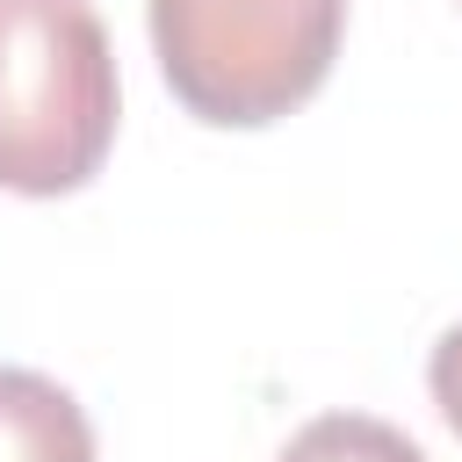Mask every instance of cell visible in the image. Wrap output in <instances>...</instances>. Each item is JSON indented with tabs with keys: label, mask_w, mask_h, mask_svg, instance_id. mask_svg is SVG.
Wrapping results in <instances>:
<instances>
[{
	"label": "cell",
	"mask_w": 462,
	"mask_h": 462,
	"mask_svg": "<svg viewBox=\"0 0 462 462\" xmlns=\"http://www.w3.org/2000/svg\"><path fill=\"white\" fill-rule=\"evenodd\" d=\"M116 144V51L87 0H0V188L72 195Z\"/></svg>",
	"instance_id": "cell-1"
},
{
	"label": "cell",
	"mask_w": 462,
	"mask_h": 462,
	"mask_svg": "<svg viewBox=\"0 0 462 462\" xmlns=\"http://www.w3.org/2000/svg\"><path fill=\"white\" fill-rule=\"evenodd\" d=\"M346 0H152V51L173 101L217 130L303 108L339 58Z\"/></svg>",
	"instance_id": "cell-2"
},
{
	"label": "cell",
	"mask_w": 462,
	"mask_h": 462,
	"mask_svg": "<svg viewBox=\"0 0 462 462\" xmlns=\"http://www.w3.org/2000/svg\"><path fill=\"white\" fill-rule=\"evenodd\" d=\"M0 462H94L79 397L36 368H0Z\"/></svg>",
	"instance_id": "cell-3"
},
{
	"label": "cell",
	"mask_w": 462,
	"mask_h": 462,
	"mask_svg": "<svg viewBox=\"0 0 462 462\" xmlns=\"http://www.w3.org/2000/svg\"><path fill=\"white\" fill-rule=\"evenodd\" d=\"M274 462H426L411 433H397L390 419H368V411H325L310 419Z\"/></svg>",
	"instance_id": "cell-4"
},
{
	"label": "cell",
	"mask_w": 462,
	"mask_h": 462,
	"mask_svg": "<svg viewBox=\"0 0 462 462\" xmlns=\"http://www.w3.org/2000/svg\"><path fill=\"white\" fill-rule=\"evenodd\" d=\"M426 383H433L440 419H448V426H455V440H462V325H455V332H440V346H433V361H426Z\"/></svg>",
	"instance_id": "cell-5"
}]
</instances>
